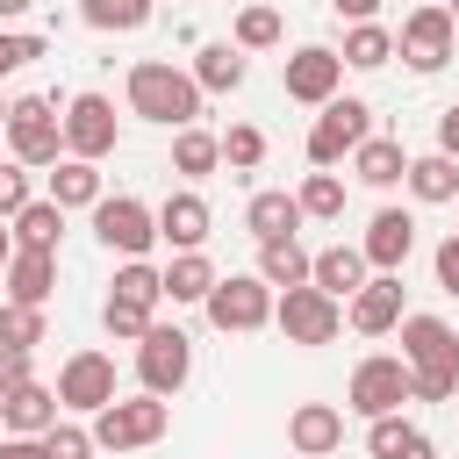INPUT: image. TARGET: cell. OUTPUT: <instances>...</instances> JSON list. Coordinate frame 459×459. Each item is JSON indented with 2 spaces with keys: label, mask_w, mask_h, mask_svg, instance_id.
Listing matches in <instances>:
<instances>
[{
  "label": "cell",
  "mask_w": 459,
  "mask_h": 459,
  "mask_svg": "<svg viewBox=\"0 0 459 459\" xmlns=\"http://www.w3.org/2000/svg\"><path fill=\"white\" fill-rule=\"evenodd\" d=\"M122 93H129V115H143V122H158V129H194L201 108H208L201 79H194L186 65H172V57H136Z\"/></svg>",
  "instance_id": "obj_1"
},
{
  "label": "cell",
  "mask_w": 459,
  "mask_h": 459,
  "mask_svg": "<svg viewBox=\"0 0 459 459\" xmlns=\"http://www.w3.org/2000/svg\"><path fill=\"white\" fill-rule=\"evenodd\" d=\"M172 430V402L165 394H115L108 409H93V445L100 452H143V445H158Z\"/></svg>",
  "instance_id": "obj_2"
},
{
  "label": "cell",
  "mask_w": 459,
  "mask_h": 459,
  "mask_svg": "<svg viewBox=\"0 0 459 459\" xmlns=\"http://www.w3.org/2000/svg\"><path fill=\"white\" fill-rule=\"evenodd\" d=\"M7 158H22V165H57L65 158V108L50 93H14V108H7Z\"/></svg>",
  "instance_id": "obj_3"
},
{
  "label": "cell",
  "mask_w": 459,
  "mask_h": 459,
  "mask_svg": "<svg viewBox=\"0 0 459 459\" xmlns=\"http://www.w3.org/2000/svg\"><path fill=\"white\" fill-rule=\"evenodd\" d=\"M366 136H373V108H366L359 93H337V100H323V115L308 122V165L337 172Z\"/></svg>",
  "instance_id": "obj_4"
},
{
  "label": "cell",
  "mask_w": 459,
  "mask_h": 459,
  "mask_svg": "<svg viewBox=\"0 0 459 459\" xmlns=\"http://www.w3.org/2000/svg\"><path fill=\"white\" fill-rule=\"evenodd\" d=\"M273 301H280V287H265L258 273H222L201 308H208V323H215L222 337H251V330L273 323Z\"/></svg>",
  "instance_id": "obj_5"
},
{
  "label": "cell",
  "mask_w": 459,
  "mask_h": 459,
  "mask_svg": "<svg viewBox=\"0 0 459 459\" xmlns=\"http://www.w3.org/2000/svg\"><path fill=\"white\" fill-rule=\"evenodd\" d=\"M273 323H280V337L287 344H330L337 330H344V301L337 294H323L316 280H301V287H280V301H273Z\"/></svg>",
  "instance_id": "obj_6"
},
{
  "label": "cell",
  "mask_w": 459,
  "mask_h": 459,
  "mask_svg": "<svg viewBox=\"0 0 459 459\" xmlns=\"http://www.w3.org/2000/svg\"><path fill=\"white\" fill-rule=\"evenodd\" d=\"M136 380L172 402V394L194 380V337H186L179 323H151V330L136 337Z\"/></svg>",
  "instance_id": "obj_7"
},
{
  "label": "cell",
  "mask_w": 459,
  "mask_h": 459,
  "mask_svg": "<svg viewBox=\"0 0 459 459\" xmlns=\"http://www.w3.org/2000/svg\"><path fill=\"white\" fill-rule=\"evenodd\" d=\"M402 402H416V394H409V359H394V351H366V359L351 366L344 409L373 423V416H394Z\"/></svg>",
  "instance_id": "obj_8"
},
{
  "label": "cell",
  "mask_w": 459,
  "mask_h": 459,
  "mask_svg": "<svg viewBox=\"0 0 459 459\" xmlns=\"http://www.w3.org/2000/svg\"><path fill=\"white\" fill-rule=\"evenodd\" d=\"M452 43H459V22H452V7L445 0H430V7H409V22H402V36H394V57L409 65V72H445L452 65Z\"/></svg>",
  "instance_id": "obj_9"
},
{
  "label": "cell",
  "mask_w": 459,
  "mask_h": 459,
  "mask_svg": "<svg viewBox=\"0 0 459 459\" xmlns=\"http://www.w3.org/2000/svg\"><path fill=\"white\" fill-rule=\"evenodd\" d=\"M86 215H93L100 251H115V258H143L158 244V208H143L136 194H100Z\"/></svg>",
  "instance_id": "obj_10"
},
{
  "label": "cell",
  "mask_w": 459,
  "mask_h": 459,
  "mask_svg": "<svg viewBox=\"0 0 459 459\" xmlns=\"http://www.w3.org/2000/svg\"><path fill=\"white\" fill-rule=\"evenodd\" d=\"M115 143H122L115 100H108V93H72V100H65V151H72V158H93V165H100V158H108Z\"/></svg>",
  "instance_id": "obj_11"
},
{
  "label": "cell",
  "mask_w": 459,
  "mask_h": 459,
  "mask_svg": "<svg viewBox=\"0 0 459 459\" xmlns=\"http://www.w3.org/2000/svg\"><path fill=\"white\" fill-rule=\"evenodd\" d=\"M57 402L72 409V416H93V409H108L115 402V359L108 351H72L65 366H57Z\"/></svg>",
  "instance_id": "obj_12"
},
{
  "label": "cell",
  "mask_w": 459,
  "mask_h": 459,
  "mask_svg": "<svg viewBox=\"0 0 459 459\" xmlns=\"http://www.w3.org/2000/svg\"><path fill=\"white\" fill-rule=\"evenodd\" d=\"M280 86H287V100H301V108H323V100H337V86H344V57H337L330 43H301V50L287 57Z\"/></svg>",
  "instance_id": "obj_13"
},
{
  "label": "cell",
  "mask_w": 459,
  "mask_h": 459,
  "mask_svg": "<svg viewBox=\"0 0 459 459\" xmlns=\"http://www.w3.org/2000/svg\"><path fill=\"white\" fill-rule=\"evenodd\" d=\"M402 359H409V373H452L459 380V330L445 316H402Z\"/></svg>",
  "instance_id": "obj_14"
},
{
  "label": "cell",
  "mask_w": 459,
  "mask_h": 459,
  "mask_svg": "<svg viewBox=\"0 0 459 459\" xmlns=\"http://www.w3.org/2000/svg\"><path fill=\"white\" fill-rule=\"evenodd\" d=\"M402 273H373L351 301H344V323L359 330V337H387V330H402Z\"/></svg>",
  "instance_id": "obj_15"
},
{
  "label": "cell",
  "mask_w": 459,
  "mask_h": 459,
  "mask_svg": "<svg viewBox=\"0 0 459 459\" xmlns=\"http://www.w3.org/2000/svg\"><path fill=\"white\" fill-rule=\"evenodd\" d=\"M359 251H366V265H373V273H402V265H409V251H416V215H409V208H380V215L366 222Z\"/></svg>",
  "instance_id": "obj_16"
},
{
  "label": "cell",
  "mask_w": 459,
  "mask_h": 459,
  "mask_svg": "<svg viewBox=\"0 0 459 459\" xmlns=\"http://www.w3.org/2000/svg\"><path fill=\"white\" fill-rule=\"evenodd\" d=\"M208 230H215V215H208V201H201L194 186H179V194L158 201V244H172V251H201Z\"/></svg>",
  "instance_id": "obj_17"
},
{
  "label": "cell",
  "mask_w": 459,
  "mask_h": 459,
  "mask_svg": "<svg viewBox=\"0 0 459 459\" xmlns=\"http://www.w3.org/2000/svg\"><path fill=\"white\" fill-rule=\"evenodd\" d=\"M287 445H294L301 459H330V452L344 445V409H337V402H294Z\"/></svg>",
  "instance_id": "obj_18"
},
{
  "label": "cell",
  "mask_w": 459,
  "mask_h": 459,
  "mask_svg": "<svg viewBox=\"0 0 459 459\" xmlns=\"http://www.w3.org/2000/svg\"><path fill=\"white\" fill-rule=\"evenodd\" d=\"M57 416H65V402H57V387H43V380H22V387L0 394V430H14V437H43Z\"/></svg>",
  "instance_id": "obj_19"
},
{
  "label": "cell",
  "mask_w": 459,
  "mask_h": 459,
  "mask_svg": "<svg viewBox=\"0 0 459 459\" xmlns=\"http://www.w3.org/2000/svg\"><path fill=\"white\" fill-rule=\"evenodd\" d=\"M308 215H301V201L287 194V186H258L251 201H244V230L258 237V244H273V237H294Z\"/></svg>",
  "instance_id": "obj_20"
},
{
  "label": "cell",
  "mask_w": 459,
  "mask_h": 459,
  "mask_svg": "<svg viewBox=\"0 0 459 459\" xmlns=\"http://www.w3.org/2000/svg\"><path fill=\"white\" fill-rule=\"evenodd\" d=\"M7 301H36V308H50V294H57V251H22L14 244V258H7Z\"/></svg>",
  "instance_id": "obj_21"
},
{
  "label": "cell",
  "mask_w": 459,
  "mask_h": 459,
  "mask_svg": "<svg viewBox=\"0 0 459 459\" xmlns=\"http://www.w3.org/2000/svg\"><path fill=\"white\" fill-rule=\"evenodd\" d=\"M351 179H359V186H373V194H387V186H402V179H409V151H402L394 136H366V143L351 151Z\"/></svg>",
  "instance_id": "obj_22"
},
{
  "label": "cell",
  "mask_w": 459,
  "mask_h": 459,
  "mask_svg": "<svg viewBox=\"0 0 459 459\" xmlns=\"http://www.w3.org/2000/svg\"><path fill=\"white\" fill-rule=\"evenodd\" d=\"M423 208H452L459 201V158L452 151H423V158H409V179H402Z\"/></svg>",
  "instance_id": "obj_23"
},
{
  "label": "cell",
  "mask_w": 459,
  "mask_h": 459,
  "mask_svg": "<svg viewBox=\"0 0 459 459\" xmlns=\"http://www.w3.org/2000/svg\"><path fill=\"white\" fill-rule=\"evenodd\" d=\"M186 72L201 79V93H237V86L251 79V50H237V43H201Z\"/></svg>",
  "instance_id": "obj_24"
},
{
  "label": "cell",
  "mask_w": 459,
  "mask_h": 459,
  "mask_svg": "<svg viewBox=\"0 0 459 459\" xmlns=\"http://www.w3.org/2000/svg\"><path fill=\"white\" fill-rule=\"evenodd\" d=\"M323 294H337V301H351L366 280H373V265H366V251L359 244H330V251H316V273H308Z\"/></svg>",
  "instance_id": "obj_25"
},
{
  "label": "cell",
  "mask_w": 459,
  "mask_h": 459,
  "mask_svg": "<svg viewBox=\"0 0 459 459\" xmlns=\"http://www.w3.org/2000/svg\"><path fill=\"white\" fill-rule=\"evenodd\" d=\"M215 265H208V251H172V265H165V301L172 308H201L208 294H215Z\"/></svg>",
  "instance_id": "obj_26"
},
{
  "label": "cell",
  "mask_w": 459,
  "mask_h": 459,
  "mask_svg": "<svg viewBox=\"0 0 459 459\" xmlns=\"http://www.w3.org/2000/svg\"><path fill=\"white\" fill-rule=\"evenodd\" d=\"M366 452H373V459H437V445H430V437H423L402 409L366 423Z\"/></svg>",
  "instance_id": "obj_27"
},
{
  "label": "cell",
  "mask_w": 459,
  "mask_h": 459,
  "mask_svg": "<svg viewBox=\"0 0 459 459\" xmlns=\"http://www.w3.org/2000/svg\"><path fill=\"white\" fill-rule=\"evenodd\" d=\"M100 194H108V186H100V165H93V158H72V151H65V158L50 165V201H57L65 215H72V208H93Z\"/></svg>",
  "instance_id": "obj_28"
},
{
  "label": "cell",
  "mask_w": 459,
  "mask_h": 459,
  "mask_svg": "<svg viewBox=\"0 0 459 459\" xmlns=\"http://www.w3.org/2000/svg\"><path fill=\"white\" fill-rule=\"evenodd\" d=\"M251 273L265 287H301L316 273V251H301V237H273V244H258V265Z\"/></svg>",
  "instance_id": "obj_29"
},
{
  "label": "cell",
  "mask_w": 459,
  "mask_h": 459,
  "mask_svg": "<svg viewBox=\"0 0 459 459\" xmlns=\"http://www.w3.org/2000/svg\"><path fill=\"white\" fill-rule=\"evenodd\" d=\"M280 36H287V22H280L273 0H244L237 22H230V43L237 50H280Z\"/></svg>",
  "instance_id": "obj_30"
},
{
  "label": "cell",
  "mask_w": 459,
  "mask_h": 459,
  "mask_svg": "<svg viewBox=\"0 0 459 459\" xmlns=\"http://www.w3.org/2000/svg\"><path fill=\"white\" fill-rule=\"evenodd\" d=\"M344 72H380L387 57H394V29H380V22H344Z\"/></svg>",
  "instance_id": "obj_31"
},
{
  "label": "cell",
  "mask_w": 459,
  "mask_h": 459,
  "mask_svg": "<svg viewBox=\"0 0 459 459\" xmlns=\"http://www.w3.org/2000/svg\"><path fill=\"white\" fill-rule=\"evenodd\" d=\"M215 165H222V136L215 129H201V122L194 129H172V172L179 179H208Z\"/></svg>",
  "instance_id": "obj_32"
},
{
  "label": "cell",
  "mask_w": 459,
  "mask_h": 459,
  "mask_svg": "<svg viewBox=\"0 0 459 459\" xmlns=\"http://www.w3.org/2000/svg\"><path fill=\"white\" fill-rule=\"evenodd\" d=\"M57 237H65V208H57L50 194H36V201L14 215V244H22V251H57Z\"/></svg>",
  "instance_id": "obj_33"
},
{
  "label": "cell",
  "mask_w": 459,
  "mask_h": 459,
  "mask_svg": "<svg viewBox=\"0 0 459 459\" xmlns=\"http://www.w3.org/2000/svg\"><path fill=\"white\" fill-rule=\"evenodd\" d=\"M158 14V0H79V22L100 29V36H129Z\"/></svg>",
  "instance_id": "obj_34"
},
{
  "label": "cell",
  "mask_w": 459,
  "mask_h": 459,
  "mask_svg": "<svg viewBox=\"0 0 459 459\" xmlns=\"http://www.w3.org/2000/svg\"><path fill=\"white\" fill-rule=\"evenodd\" d=\"M43 337H50V308H36V301H7V294H0V344L36 351Z\"/></svg>",
  "instance_id": "obj_35"
},
{
  "label": "cell",
  "mask_w": 459,
  "mask_h": 459,
  "mask_svg": "<svg viewBox=\"0 0 459 459\" xmlns=\"http://www.w3.org/2000/svg\"><path fill=\"white\" fill-rule=\"evenodd\" d=\"M151 323H158V301H136V294H108V301H100V330L122 337V344H136Z\"/></svg>",
  "instance_id": "obj_36"
},
{
  "label": "cell",
  "mask_w": 459,
  "mask_h": 459,
  "mask_svg": "<svg viewBox=\"0 0 459 459\" xmlns=\"http://www.w3.org/2000/svg\"><path fill=\"white\" fill-rule=\"evenodd\" d=\"M294 201H301V215H308V222H337V215H344V179L316 165V172L294 186Z\"/></svg>",
  "instance_id": "obj_37"
},
{
  "label": "cell",
  "mask_w": 459,
  "mask_h": 459,
  "mask_svg": "<svg viewBox=\"0 0 459 459\" xmlns=\"http://www.w3.org/2000/svg\"><path fill=\"white\" fill-rule=\"evenodd\" d=\"M222 165L230 172H258L265 165V129L258 122H230L222 129Z\"/></svg>",
  "instance_id": "obj_38"
},
{
  "label": "cell",
  "mask_w": 459,
  "mask_h": 459,
  "mask_svg": "<svg viewBox=\"0 0 459 459\" xmlns=\"http://www.w3.org/2000/svg\"><path fill=\"white\" fill-rule=\"evenodd\" d=\"M43 445H50V459H93L100 445H93V423H72V416H57L50 430H43Z\"/></svg>",
  "instance_id": "obj_39"
},
{
  "label": "cell",
  "mask_w": 459,
  "mask_h": 459,
  "mask_svg": "<svg viewBox=\"0 0 459 459\" xmlns=\"http://www.w3.org/2000/svg\"><path fill=\"white\" fill-rule=\"evenodd\" d=\"M29 172H36V165H22V158H0V215H7V222H14V215H22L29 201H36Z\"/></svg>",
  "instance_id": "obj_40"
},
{
  "label": "cell",
  "mask_w": 459,
  "mask_h": 459,
  "mask_svg": "<svg viewBox=\"0 0 459 459\" xmlns=\"http://www.w3.org/2000/svg\"><path fill=\"white\" fill-rule=\"evenodd\" d=\"M43 57V36H29V29H0V79H14L22 65H36Z\"/></svg>",
  "instance_id": "obj_41"
},
{
  "label": "cell",
  "mask_w": 459,
  "mask_h": 459,
  "mask_svg": "<svg viewBox=\"0 0 459 459\" xmlns=\"http://www.w3.org/2000/svg\"><path fill=\"white\" fill-rule=\"evenodd\" d=\"M430 273H437V287H445V294H459V230L430 251Z\"/></svg>",
  "instance_id": "obj_42"
},
{
  "label": "cell",
  "mask_w": 459,
  "mask_h": 459,
  "mask_svg": "<svg viewBox=\"0 0 459 459\" xmlns=\"http://www.w3.org/2000/svg\"><path fill=\"white\" fill-rule=\"evenodd\" d=\"M409 394H416V402H452L459 380H452V373H409Z\"/></svg>",
  "instance_id": "obj_43"
},
{
  "label": "cell",
  "mask_w": 459,
  "mask_h": 459,
  "mask_svg": "<svg viewBox=\"0 0 459 459\" xmlns=\"http://www.w3.org/2000/svg\"><path fill=\"white\" fill-rule=\"evenodd\" d=\"M22 380H36V373H29V351L0 344V394H7V387H22Z\"/></svg>",
  "instance_id": "obj_44"
},
{
  "label": "cell",
  "mask_w": 459,
  "mask_h": 459,
  "mask_svg": "<svg viewBox=\"0 0 459 459\" xmlns=\"http://www.w3.org/2000/svg\"><path fill=\"white\" fill-rule=\"evenodd\" d=\"M0 459H50V445H43V437H14V430H7V437H0Z\"/></svg>",
  "instance_id": "obj_45"
},
{
  "label": "cell",
  "mask_w": 459,
  "mask_h": 459,
  "mask_svg": "<svg viewBox=\"0 0 459 459\" xmlns=\"http://www.w3.org/2000/svg\"><path fill=\"white\" fill-rule=\"evenodd\" d=\"M330 14H337V22H373L380 0H330Z\"/></svg>",
  "instance_id": "obj_46"
},
{
  "label": "cell",
  "mask_w": 459,
  "mask_h": 459,
  "mask_svg": "<svg viewBox=\"0 0 459 459\" xmlns=\"http://www.w3.org/2000/svg\"><path fill=\"white\" fill-rule=\"evenodd\" d=\"M437 151H452V158H459V100L437 115Z\"/></svg>",
  "instance_id": "obj_47"
},
{
  "label": "cell",
  "mask_w": 459,
  "mask_h": 459,
  "mask_svg": "<svg viewBox=\"0 0 459 459\" xmlns=\"http://www.w3.org/2000/svg\"><path fill=\"white\" fill-rule=\"evenodd\" d=\"M29 7H36V0H0V29H7V22H22Z\"/></svg>",
  "instance_id": "obj_48"
},
{
  "label": "cell",
  "mask_w": 459,
  "mask_h": 459,
  "mask_svg": "<svg viewBox=\"0 0 459 459\" xmlns=\"http://www.w3.org/2000/svg\"><path fill=\"white\" fill-rule=\"evenodd\" d=\"M7 258H14V222L0 215V273H7Z\"/></svg>",
  "instance_id": "obj_49"
},
{
  "label": "cell",
  "mask_w": 459,
  "mask_h": 459,
  "mask_svg": "<svg viewBox=\"0 0 459 459\" xmlns=\"http://www.w3.org/2000/svg\"><path fill=\"white\" fill-rule=\"evenodd\" d=\"M7 108H14V100H7V93H0V136H7Z\"/></svg>",
  "instance_id": "obj_50"
},
{
  "label": "cell",
  "mask_w": 459,
  "mask_h": 459,
  "mask_svg": "<svg viewBox=\"0 0 459 459\" xmlns=\"http://www.w3.org/2000/svg\"><path fill=\"white\" fill-rule=\"evenodd\" d=\"M445 7H452V22H459V0H445Z\"/></svg>",
  "instance_id": "obj_51"
},
{
  "label": "cell",
  "mask_w": 459,
  "mask_h": 459,
  "mask_svg": "<svg viewBox=\"0 0 459 459\" xmlns=\"http://www.w3.org/2000/svg\"><path fill=\"white\" fill-rule=\"evenodd\" d=\"M0 437H7V430H0Z\"/></svg>",
  "instance_id": "obj_52"
},
{
  "label": "cell",
  "mask_w": 459,
  "mask_h": 459,
  "mask_svg": "<svg viewBox=\"0 0 459 459\" xmlns=\"http://www.w3.org/2000/svg\"><path fill=\"white\" fill-rule=\"evenodd\" d=\"M452 208H459V201H452Z\"/></svg>",
  "instance_id": "obj_53"
},
{
  "label": "cell",
  "mask_w": 459,
  "mask_h": 459,
  "mask_svg": "<svg viewBox=\"0 0 459 459\" xmlns=\"http://www.w3.org/2000/svg\"><path fill=\"white\" fill-rule=\"evenodd\" d=\"M237 7H244V0H237Z\"/></svg>",
  "instance_id": "obj_54"
}]
</instances>
